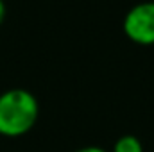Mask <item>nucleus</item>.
<instances>
[{
	"instance_id": "1",
	"label": "nucleus",
	"mask_w": 154,
	"mask_h": 152,
	"mask_svg": "<svg viewBox=\"0 0 154 152\" xmlns=\"http://www.w3.org/2000/svg\"><path fill=\"white\" fill-rule=\"evenodd\" d=\"M38 99L23 88H11L0 93V136L20 138L38 122Z\"/></svg>"
},
{
	"instance_id": "2",
	"label": "nucleus",
	"mask_w": 154,
	"mask_h": 152,
	"mask_svg": "<svg viewBox=\"0 0 154 152\" xmlns=\"http://www.w3.org/2000/svg\"><path fill=\"white\" fill-rule=\"evenodd\" d=\"M122 31L129 41L136 45H154V2H140L133 5L124 16Z\"/></svg>"
},
{
	"instance_id": "3",
	"label": "nucleus",
	"mask_w": 154,
	"mask_h": 152,
	"mask_svg": "<svg viewBox=\"0 0 154 152\" xmlns=\"http://www.w3.org/2000/svg\"><path fill=\"white\" fill-rule=\"evenodd\" d=\"M113 152H143V143L133 134H124L115 141Z\"/></svg>"
},
{
	"instance_id": "4",
	"label": "nucleus",
	"mask_w": 154,
	"mask_h": 152,
	"mask_svg": "<svg viewBox=\"0 0 154 152\" xmlns=\"http://www.w3.org/2000/svg\"><path fill=\"white\" fill-rule=\"evenodd\" d=\"M75 152H108V150L102 149V147H99V145H86V147L77 149Z\"/></svg>"
},
{
	"instance_id": "5",
	"label": "nucleus",
	"mask_w": 154,
	"mask_h": 152,
	"mask_svg": "<svg viewBox=\"0 0 154 152\" xmlns=\"http://www.w3.org/2000/svg\"><path fill=\"white\" fill-rule=\"evenodd\" d=\"M4 18H5V2L0 0V23L4 22Z\"/></svg>"
}]
</instances>
